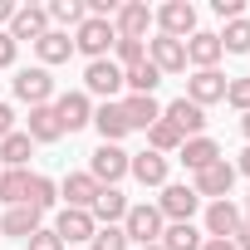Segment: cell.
<instances>
[{
    "mask_svg": "<svg viewBox=\"0 0 250 250\" xmlns=\"http://www.w3.org/2000/svg\"><path fill=\"white\" fill-rule=\"evenodd\" d=\"M30 250H64V240H59L54 230H44V226H40V230L30 235Z\"/></svg>",
    "mask_w": 250,
    "mask_h": 250,
    "instance_id": "38",
    "label": "cell"
},
{
    "mask_svg": "<svg viewBox=\"0 0 250 250\" xmlns=\"http://www.w3.org/2000/svg\"><path fill=\"white\" fill-rule=\"evenodd\" d=\"M226 103H230V108H240V113H250V74L226 83Z\"/></svg>",
    "mask_w": 250,
    "mask_h": 250,
    "instance_id": "37",
    "label": "cell"
},
{
    "mask_svg": "<svg viewBox=\"0 0 250 250\" xmlns=\"http://www.w3.org/2000/svg\"><path fill=\"white\" fill-rule=\"evenodd\" d=\"M240 128H245V138H250V113H245V118H240Z\"/></svg>",
    "mask_w": 250,
    "mask_h": 250,
    "instance_id": "46",
    "label": "cell"
},
{
    "mask_svg": "<svg viewBox=\"0 0 250 250\" xmlns=\"http://www.w3.org/2000/svg\"><path fill=\"white\" fill-rule=\"evenodd\" d=\"M235 172H245V177H250V147L240 152V167H235Z\"/></svg>",
    "mask_w": 250,
    "mask_h": 250,
    "instance_id": "45",
    "label": "cell"
},
{
    "mask_svg": "<svg viewBox=\"0 0 250 250\" xmlns=\"http://www.w3.org/2000/svg\"><path fill=\"white\" fill-rule=\"evenodd\" d=\"M49 20H59V25H83L88 10H83V0H54V5H49Z\"/></svg>",
    "mask_w": 250,
    "mask_h": 250,
    "instance_id": "35",
    "label": "cell"
},
{
    "mask_svg": "<svg viewBox=\"0 0 250 250\" xmlns=\"http://www.w3.org/2000/svg\"><path fill=\"white\" fill-rule=\"evenodd\" d=\"M143 250H162V245H143Z\"/></svg>",
    "mask_w": 250,
    "mask_h": 250,
    "instance_id": "48",
    "label": "cell"
},
{
    "mask_svg": "<svg viewBox=\"0 0 250 250\" xmlns=\"http://www.w3.org/2000/svg\"><path fill=\"white\" fill-rule=\"evenodd\" d=\"M93 128L103 133V143H118V138H128V118H123L118 103H98L93 108Z\"/></svg>",
    "mask_w": 250,
    "mask_h": 250,
    "instance_id": "24",
    "label": "cell"
},
{
    "mask_svg": "<svg viewBox=\"0 0 250 250\" xmlns=\"http://www.w3.org/2000/svg\"><path fill=\"white\" fill-rule=\"evenodd\" d=\"M113 44H118L113 20H93V15H88V20L74 30V49H79V54H88V64H93V59H108V49H113Z\"/></svg>",
    "mask_w": 250,
    "mask_h": 250,
    "instance_id": "1",
    "label": "cell"
},
{
    "mask_svg": "<svg viewBox=\"0 0 250 250\" xmlns=\"http://www.w3.org/2000/svg\"><path fill=\"white\" fill-rule=\"evenodd\" d=\"M123 83H128L133 93H152V88L162 83V74H157V69L143 59V64H133V69H123Z\"/></svg>",
    "mask_w": 250,
    "mask_h": 250,
    "instance_id": "30",
    "label": "cell"
},
{
    "mask_svg": "<svg viewBox=\"0 0 250 250\" xmlns=\"http://www.w3.org/2000/svg\"><path fill=\"white\" fill-rule=\"evenodd\" d=\"M54 196H59V191H54V182H49V177H30V196H25V206L49 211V206H54Z\"/></svg>",
    "mask_w": 250,
    "mask_h": 250,
    "instance_id": "34",
    "label": "cell"
},
{
    "mask_svg": "<svg viewBox=\"0 0 250 250\" xmlns=\"http://www.w3.org/2000/svg\"><path fill=\"white\" fill-rule=\"evenodd\" d=\"M35 49H40V59H44V64H64V59L74 54V40H69L64 30H49L44 40H35Z\"/></svg>",
    "mask_w": 250,
    "mask_h": 250,
    "instance_id": "28",
    "label": "cell"
},
{
    "mask_svg": "<svg viewBox=\"0 0 250 250\" xmlns=\"http://www.w3.org/2000/svg\"><path fill=\"white\" fill-rule=\"evenodd\" d=\"M113 54H118V59H113L118 69H133V64H143V59H147V40H118V44H113Z\"/></svg>",
    "mask_w": 250,
    "mask_h": 250,
    "instance_id": "33",
    "label": "cell"
},
{
    "mask_svg": "<svg viewBox=\"0 0 250 250\" xmlns=\"http://www.w3.org/2000/svg\"><path fill=\"white\" fill-rule=\"evenodd\" d=\"M201 250H235L230 240H201Z\"/></svg>",
    "mask_w": 250,
    "mask_h": 250,
    "instance_id": "44",
    "label": "cell"
},
{
    "mask_svg": "<svg viewBox=\"0 0 250 250\" xmlns=\"http://www.w3.org/2000/svg\"><path fill=\"white\" fill-rule=\"evenodd\" d=\"M10 133H15V108H10V103H0V143H5Z\"/></svg>",
    "mask_w": 250,
    "mask_h": 250,
    "instance_id": "40",
    "label": "cell"
},
{
    "mask_svg": "<svg viewBox=\"0 0 250 250\" xmlns=\"http://www.w3.org/2000/svg\"><path fill=\"white\" fill-rule=\"evenodd\" d=\"M221 49H230V54H250V20H245V15L226 25V35H221Z\"/></svg>",
    "mask_w": 250,
    "mask_h": 250,
    "instance_id": "32",
    "label": "cell"
},
{
    "mask_svg": "<svg viewBox=\"0 0 250 250\" xmlns=\"http://www.w3.org/2000/svg\"><path fill=\"white\" fill-rule=\"evenodd\" d=\"M15 49H20V44H15L5 30H0V69H5V64H15Z\"/></svg>",
    "mask_w": 250,
    "mask_h": 250,
    "instance_id": "41",
    "label": "cell"
},
{
    "mask_svg": "<svg viewBox=\"0 0 250 250\" xmlns=\"http://www.w3.org/2000/svg\"><path fill=\"white\" fill-rule=\"evenodd\" d=\"M54 118H59V128H64V133L88 128V123H93V103H88V93H64V98L54 103Z\"/></svg>",
    "mask_w": 250,
    "mask_h": 250,
    "instance_id": "12",
    "label": "cell"
},
{
    "mask_svg": "<svg viewBox=\"0 0 250 250\" xmlns=\"http://www.w3.org/2000/svg\"><path fill=\"white\" fill-rule=\"evenodd\" d=\"M15 98L30 103V108H44V103L54 98V79H49V69H44V64L20 69V74H15Z\"/></svg>",
    "mask_w": 250,
    "mask_h": 250,
    "instance_id": "4",
    "label": "cell"
},
{
    "mask_svg": "<svg viewBox=\"0 0 250 250\" xmlns=\"http://www.w3.org/2000/svg\"><path fill=\"white\" fill-rule=\"evenodd\" d=\"M93 230H98V221L88 216V211H59V221H54V235L64 240V245H74V240H93Z\"/></svg>",
    "mask_w": 250,
    "mask_h": 250,
    "instance_id": "19",
    "label": "cell"
},
{
    "mask_svg": "<svg viewBox=\"0 0 250 250\" xmlns=\"http://www.w3.org/2000/svg\"><path fill=\"white\" fill-rule=\"evenodd\" d=\"M147 64H152L157 74H182V69H187V44L157 35V40H147Z\"/></svg>",
    "mask_w": 250,
    "mask_h": 250,
    "instance_id": "8",
    "label": "cell"
},
{
    "mask_svg": "<svg viewBox=\"0 0 250 250\" xmlns=\"http://www.w3.org/2000/svg\"><path fill=\"white\" fill-rule=\"evenodd\" d=\"M128 172H133L143 187H167V157H162V152H138V157H128Z\"/></svg>",
    "mask_w": 250,
    "mask_h": 250,
    "instance_id": "21",
    "label": "cell"
},
{
    "mask_svg": "<svg viewBox=\"0 0 250 250\" xmlns=\"http://www.w3.org/2000/svg\"><path fill=\"white\" fill-rule=\"evenodd\" d=\"M83 88H88V93H98L103 103H113V93L123 88V69H118L113 59H93V64L83 69Z\"/></svg>",
    "mask_w": 250,
    "mask_h": 250,
    "instance_id": "9",
    "label": "cell"
},
{
    "mask_svg": "<svg viewBox=\"0 0 250 250\" xmlns=\"http://www.w3.org/2000/svg\"><path fill=\"white\" fill-rule=\"evenodd\" d=\"M5 35H10L15 44H20V40H44V35H49V10H44V5H20Z\"/></svg>",
    "mask_w": 250,
    "mask_h": 250,
    "instance_id": "11",
    "label": "cell"
},
{
    "mask_svg": "<svg viewBox=\"0 0 250 250\" xmlns=\"http://www.w3.org/2000/svg\"><path fill=\"white\" fill-rule=\"evenodd\" d=\"M118 108H123V118H128V133H133V128H143V133H147L152 123L162 118V103H157L152 93H128Z\"/></svg>",
    "mask_w": 250,
    "mask_h": 250,
    "instance_id": "13",
    "label": "cell"
},
{
    "mask_svg": "<svg viewBox=\"0 0 250 250\" xmlns=\"http://www.w3.org/2000/svg\"><path fill=\"white\" fill-rule=\"evenodd\" d=\"M196 206H201V196H196L191 187H162V201H157L162 216H172V221H191Z\"/></svg>",
    "mask_w": 250,
    "mask_h": 250,
    "instance_id": "17",
    "label": "cell"
},
{
    "mask_svg": "<svg viewBox=\"0 0 250 250\" xmlns=\"http://www.w3.org/2000/svg\"><path fill=\"white\" fill-rule=\"evenodd\" d=\"M88 177H93L98 187H113V182H123V177H128V152H123L118 143H103V147L88 157Z\"/></svg>",
    "mask_w": 250,
    "mask_h": 250,
    "instance_id": "2",
    "label": "cell"
},
{
    "mask_svg": "<svg viewBox=\"0 0 250 250\" xmlns=\"http://www.w3.org/2000/svg\"><path fill=\"white\" fill-rule=\"evenodd\" d=\"M162 123H172L182 138H201V128H206V108H196L191 98H172V103L162 108Z\"/></svg>",
    "mask_w": 250,
    "mask_h": 250,
    "instance_id": "7",
    "label": "cell"
},
{
    "mask_svg": "<svg viewBox=\"0 0 250 250\" xmlns=\"http://www.w3.org/2000/svg\"><path fill=\"white\" fill-rule=\"evenodd\" d=\"M93 250H128L123 226H98V230H93Z\"/></svg>",
    "mask_w": 250,
    "mask_h": 250,
    "instance_id": "36",
    "label": "cell"
},
{
    "mask_svg": "<svg viewBox=\"0 0 250 250\" xmlns=\"http://www.w3.org/2000/svg\"><path fill=\"white\" fill-rule=\"evenodd\" d=\"M187 98H191L196 108H206V103L226 98V79H221L216 69H196V74L187 79Z\"/></svg>",
    "mask_w": 250,
    "mask_h": 250,
    "instance_id": "16",
    "label": "cell"
},
{
    "mask_svg": "<svg viewBox=\"0 0 250 250\" xmlns=\"http://www.w3.org/2000/svg\"><path fill=\"white\" fill-rule=\"evenodd\" d=\"M147 25H152V10L143 0H128V5H118V15H113L118 40H147Z\"/></svg>",
    "mask_w": 250,
    "mask_h": 250,
    "instance_id": "10",
    "label": "cell"
},
{
    "mask_svg": "<svg viewBox=\"0 0 250 250\" xmlns=\"http://www.w3.org/2000/svg\"><path fill=\"white\" fill-rule=\"evenodd\" d=\"M25 196H30V172L25 167L0 172V201H5V206H25Z\"/></svg>",
    "mask_w": 250,
    "mask_h": 250,
    "instance_id": "27",
    "label": "cell"
},
{
    "mask_svg": "<svg viewBox=\"0 0 250 250\" xmlns=\"http://www.w3.org/2000/svg\"><path fill=\"white\" fill-rule=\"evenodd\" d=\"M15 10H20V5H10V0H0V25H10V20H15Z\"/></svg>",
    "mask_w": 250,
    "mask_h": 250,
    "instance_id": "43",
    "label": "cell"
},
{
    "mask_svg": "<svg viewBox=\"0 0 250 250\" xmlns=\"http://www.w3.org/2000/svg\"><path fill=\"white\" fill-rule=\"evenodd\" d=\"M230 245H235V250H250V221H240V226H235V235H230Z\"/></svg>",
    "mask_w": 250,
    "mask_h": 250,
    "instance_id": "42",
    "label": "cell"
},
{
    "mask_svg": "<svg viewBox=\"0 0 250 250\" xmlns=\"http://www.w3.org/2000/svg\"><path fill=\"white\" fill-rule=\"evenodd\" d=\"M40 216L35 206H5V216H0V235H15V240H30L40 230Z\"/></svg>",
    "mask_w": 250,
    "mask_h": 250,
    "instance_id": "20",
    "label": "cell"
},
{
    "mask_svg": "<svg viewBox=\"0 0 250 250\" xmlns=\"http://www.w3.org/2000/svg\"><path fill=\"white\" fill-rule=\"evenodd\" d=\"M230 187H235V167H230L226 157L211 162L206 172H196V182H191V191H196V196H211V201H226Z\"/></svg>",
    "mask_w": 250,
    "mask_h": 250,
    "instance_id": "6",
    "label": "cell"
},
{
    "mask_svg": "<svg viewBox=\"0 0 250 250\" xmlns=\"http://www.w3.org/2000/svg\"><path fill=\"white\" fill-rule=\"evenodd\" d=\"M157 25L167 40H191L196 35V5L191 0H167V5L157 10Z\"/></svg>",
    "mask_w": 250,
    "mask_h": 250,
    "instance_id": "5",
    "label": "cell"
},
{
    "mask_svg": "<svg viewBox=\"0 0 250 250\" xmlns=\"http://www.w3.org/2000/svg\"><path fill=\"white\" fill-rule=\"evenodd\" d=\"M147 143H152V152H162V157H167V152H182V143H187V138L172 128V123H162V118H157L152 128H147Z\"/></svg>",
    "mask_w": 250,
    "mask_h": 250,
    "instance_id": "29",
    "label": "cell"
},
{
    "mask_svg": "<svg viewBox=\"0 0 250 250\" xmlns=\"http://www.w3.org/2000/svg\"><path fill=\"white\" fill-rule=\"evenodd\" d=\"M88 216H93V221H103V226H118L123 216H128V196H123L118 187H103V191H98V201L88 206Z\"/></svg>",
    "mask_w": 250,
    "mask_h": 250,
    "instance_id": "22",
    "label": "cell"
},
{
    "mask_svg": "<svg viewBox=\"0 0 250 250\" xmlns=\"http://www.w3.org/2000/svg\"><path fill=\"white\" fill-rule=\"evenodd\" d=\"M98 191H103V187H98L88 172H69V177H64V187H59V196L69 201V211H88V206L98 201Z\"/></svg>",
    "mask_w": 250,
    "mask_h": 250,
    "instance_id": "14",
    "label": "cell"
},
{
    "mask_svg": "<svg viewBox=\"0 0 250 250\" xmlns=\"http://www.w3.org/2000/svg\"><path fill=\"white\" fill-rule=\"evenodd\" d=\"M25 138H30V143H54V138H64L59 118H54V103H44V108H30V128H25Z\"/></svg>",
    "mask_w": 250,
    "mask_h": 250,
    "instance_id": "23",
    "label": "cell"
},
{
    "mask_svg": "<svg viewBox=\"0 0 250 250\" xmlns=\"http://www.w3.org/2000/svg\"><path fill=\"white\" fill-rule=\"evenodd\" d=\"M30 147H35V143H30L25 133H10L5 143H0V162H5V167H25V162H30Z\"/></svg>",
    "mask_w": 250,
    "mask_h": 250,
    "instance_id": "31",
    "label": "cell"
},
{
    "mask_svg": "<svg viewBox=\"0 0 250 250\" xmlns=\"http://www.w3.org/2000/svg\"><path fill=\"white\" fill-rule=\"evenodd\" d=\"M123 235L138 240V245H157L162 240V211L157 206H128V216H123Z\"/></svg>",
    "mask_w": 250,
    "mask_h": 250,
    "instance_id": "3",
    "label": "cell"
},
{
    "mask_svg": "<svg viewBox=\"0 0 250 250\" xmlns=\"http://www.w3.org/2000/svg\"><path fill=\"white\" fill-rule=\"evenodd\" d=\"M157 245H162V250H201V230H196L191 221H172Z\"/></svg>",
    "mask_w": 250,
    "mask_h": 250,
    "instance_id": "26",
    "label": "cell"
},
{
    "mask_svg": "<svg viewBox=\"0 0 250 250\" xmlns=\"http://www.w3.org/2000/svg\"><path fill=\"white\" fill-rule=\"evenodd\" d=\"M187 44V64H196V69H216V59L226 54L221 49V35H211V30H196L191 40H182Z\"/></svg>",
    "mask_w": 250,
    "mask_h": 250,
    "instance_id": "15",
    "label": "cell"
},
{
    "mask_svg": "<svg viewBox=\"0 0 250 250\" xmlns=\"http://www.w3.org/2000/svg\"><path fill=\"white\" fill-rule=\"evenodd\" d=\"M182 162H187L191 172H206L211 162H221V147H216L211 138H187V143H182Z\"/></svg>",
    "mask_w": 250,
    "mask_h": 250,
    "instance_id": "25",
    "label": "cell"
},
{
    "mask_svg": "<svg viewBox=\"0 0 250 250\" xmlns=\"http://www.w3.org/2000/svg\"><path fill=\"white\" fill-rule=\"evenodd\" d=\"M240 221H245V216H240L235 201H211V206H206V230H211V240H230Z\"/></svg>",
    "mask_w": 250,
    "mask_h": 250,
    "instance_id": "18",
    "label": "cell"
},
{
    "mask_svg": "<svg viewBox=\"0 0 250 250\" xmlns=\"http://www.w3.org/2000/svg\"><path fill=\"white\" fill-rule=\"evenodd\" d=\"M211 10H216L221 20H240V15H245V0H211Z\"/></svg>",
    "mask_w": 250,
    "mask_h": 250,
    "instance_id": "39",
    "label": "cell"
},
{
    "mask_svg": "<svg viewBox=\"0 0 250 250\" xmlns=\"http://www.w3.org/2000/svg\"><path fill=\"white\" fill-rule=\"evenodd\" d=\"M245 221H250V196H245Z\"/></svg>",
    "mask_w": 250,
    "mask_h": 250,
    "instance_id": "47",
    "label": "cell"
}]
</instances>
